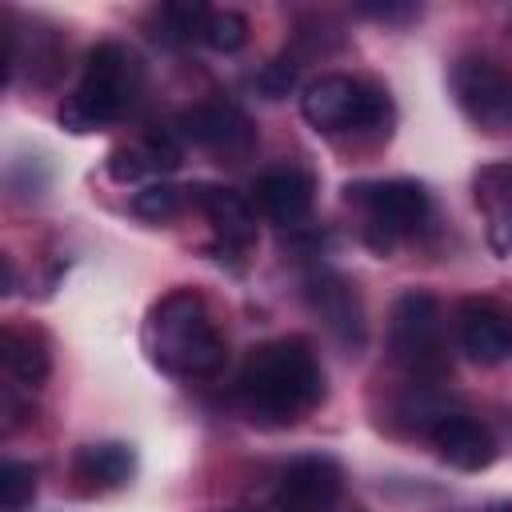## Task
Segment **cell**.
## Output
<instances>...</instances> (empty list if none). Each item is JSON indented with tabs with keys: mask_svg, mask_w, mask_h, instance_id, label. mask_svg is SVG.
Segmentation results:
<instances>
[{
	"mask_svg": "<svg viewBox=\"0 0 512 512\" xmlns=\"http://www.w3.org/2000/svg\"><path fill=\"white\" fill-rule=\"evenodd\" d=\"M388 352L392 360L420 384H436L448 376V344H444V308L432 292L408 288L392 304L388 320Z\"/></svg>",
	"mask_w": 512,
	"mask_h": 512,
	"instance_id": "cell-5",
	"label": "cell"
},
{
	"mask_svg": "<svg viewBox=\"0 0 512 512\" xmlns=\"http://www.w3.org/2000/svg\"><path fill=\"white\" fill-rule=\"evenodd\" d=\"M180 160H184L180 140H176L172 132L152 128V132H144L140 140L120 144V148L108 152V176L120 180V184H140V180H152V176H160V172L180 168Z\"/></svg>",
	"mask_w": 512,
	"mask_h": 512,
	"instance_id": "cell-14",
	"label": "cell"
},
{
	"mask_svg": "<svg viewBox=\"0 0 512 512\" xmlns=\"http://www.w3.org/2000/svg\"><path fill=\"white\" fill-rule=\"evenodd\" d=\"M236 400L252 424L288 428L324 400V368L308 340L280 336L256 344L236 376Z\"/></svg>",
	"mask_w": 512,
	"mask_h": 512,
	"instance_id": "cell-1",
	"label": "cell"
},
{
	"mask_svg": "<svg viewBox=\"0 0 512 512\" xmlns=\"http://www.w3.org/2000/svg\"><path fill=\"white\" fill-rule=\"evenodd\" d=\"M428 436H432L436 456H440L444 464L460 468V472H480V468H488V464L496 460V440H492V432H488L480 420H472V416L448 412Z\"/></svg>",
	"mask_w": 512,
	"mask_h": 512,
	"instance_id": "cell-15",
	"label": "cell"
},
{
	"mask_svg": "<svg viewBox=\"0 0 512 512\" xmlns=\"http://www.w3.org/2000/svg\"><path fill=\"white\" fill-rule=\"evenodd\" d=\"M224 512H272V508H260V504H240V508H224Z\"/></svg>",
	"mask_w": 512,
	"mask_h": 512,
	"instance_id": "cell-26",
	"label": "cell"
},
{
	"mask_svg": "<svg viewBox=\"0 0 512 512\" xmlns=\"http://www.w3.org/2000/svg\"><path fill=\"white\" fill-rule=\"evenodd\" d=\"M456 340L460 352L476 364H500L512 356V308L488 300V296H468L456 308Z\"/></svg>",
	"mask_w": 512,
	"mask_h": 512,
	"instance_id": "cell-11",
	"label": "cell"
},
{
	"mask_svg": "<svg viewBox=\"0 0 512 512\" xmlns=\"http://www.w3.org/2000/svg\"><path fill=\"white\" fill-rule=\"evenodd\" d=\"M356 12L360 16H372V20H412L416 16V4H360Z\"/></svg>",
	"mask_w": 512,
	"mask_h": 512,
	"instance_id": "cell-24",
	"label": "cell"
},
{
	"mask_svg": "<svg viewBox=\"0 0 512 512\" xmlns=\"http://www.w3.org/2000/svg\"><path fill=\"white\" fill-rule=\"evenodd\" d=\"M344 200L364 212V240L372 252L388 256L396 240L416 236L432 216V196L416 180H364L348 184Z\"/></svg>",
	"mask_w": 512,
	"mask_h": 512,
	"instance_id": "cell-6",
	"label": "cell"
},
{
	"mask_svg": "<svg viewBox=\"0 0 512 512\" xmlns=\"http://www.w3.org/2000/svg\"><path fill=\"white\" fill-rule=\"evenodd\" d=\"M252 200L256 208L276 224V228H300L312 212V200H316V184L304 168L296 164H280V168H268L256 188H252Z\"/></svg>",
	"mask_w": 512,
	"mask_h": 512,
	"instance_id": "cell-12",
	"label": "cell"
},
{
	"mask_svg": "<svg viewBox=\"0 0 512 512\" xmlns=\"http://www.w3.org/2000/svg\"><path fill=\"white\" fill-rule=\"evenodd\" d=\"M144 352L152 356L156 368H164L168 376H184V380L220 372L228 356L224 336L204 296L192 288H176L152 304L144 320Z\"/></svg>",
	"mask_w": 512,
	"mask_h": 512,
	"instance_id": "cell-2",
	"label": "cell"
},
{
	"mask_svg": "<svg viewBox=\"0 0 512 512\" xmlns=\"http://www.w3.org/2000/svg\"><path fill=\"white\" fill-rule=\"evenodd\" d=\"M140 88H144L140 56L120 40H104L88 52L80 84L60 100L56 120H60V128H68L76 136L100 132L108 124H116L136 104Z\"/></svg>",
	"mask_w": 512,
	"mask_h": 512,
	"instance_id": "cell-3",
	"label": "cell"
},
{
	"mask_svg": "<svg viewBox=\"0 0 512 512\" xmlns=\"http://www.w3.org/2000/svg\"><path fill=\"white\" fill-rule=\"evenodd\" d=\"M200 40L208 48H216V52H240L248 44V20L240 12H232V8H208Z\"/></svg>",
	"mask_w": 512,
	"mask_h": 512,
	"instance_id": "cell-20",
	"label": "cell"
},
{
	"mask_svg": "<svg viewBox=\"0 0 512 512\" xmlns=\"http://www.w3.org/2000/svg\"><path fill=\"white\" fill-rule=\"evenodd\" d=\"M304 300L312 308V316H320V324L328 328V336L348 348L360 352L368 340V324H364V304L356 284H348L340 272L332 268H316L304 276Z\"/></svg>",
	"mask_w": 512,
	"mask_h": 512,
	"instance_id": "cell-9",
	"label": "cell"
},
{
	"mask_svg": "<svg viewBox=\"0 0 512 512\" xmlns=\"http://www.w3.org/2000/svg\"><path fill=\"white\" fill-rule=\"evenodd\" d=\"M180 140H192L196 148L236 164L256 148V128L232 100H204L180 116Z\"/></svg>",
	"mask_w": 512,
	"mask_h": 512,
	"instance_id": "cell-8",
	"label": "cell"
},
{
	"mask_svg": "<svg viewBox=\"0 0 512 512\" xmlns=\"http://www.w3.org/2000/svg\"><path fill=\"white\" fill-rule=\"evenodd\" d=\"M324 512H364V508H360V504H344V500H336V504L324 508Z\"/></svg>",
	"mask_w": 512,
	"mask_h": 512,
	"instance_id": "cell-25",
	"label": "cell"
},
{
	"mask_svg": "<svg viewBox=\"0 0 512 512\" xmlns=\"http://www.w3.org/2000/svg\"><path fill=\"white\" fill-rule=\"evenodd\" d=\"M180 188H172V184H144L136 196H132V212L136 216H144V220H152V224H164V220H172L176 212H180Z\"/></svg>",
	"mask_w": 512,
	"mask_h": 512,
	"instance_id": "cell-22",
	"label": "cell"
},
{
	"mask_svg": "<svg viewBox=\"0 0 512 512\" xmlns=\"http://www.w3.org/2000/svg\"><path fill=\"white\" fill-rule=\"evenodd\" d=\"M184 192L208 216V224H212V232H216L224 252H248L252 248V240H256V212H252V204L240 192L220 188V184H192Z\"/></svg>",
	"mask_w": 512,
	"mask_h": 512,
	"instance_id": "cell-13",
	"label": "cell"
},
{
	"mask_svg": "<svg viewBox=\"0 0 512 512\" xmlns=\"http://www.w3.org/2000/svg\"><path fill=\"white\" fill-rule=\"evenodd\" d=\"M204 16H208L204 4H160L152 8L148 24L160 44H188V40H200Z\"/></svg>",
	"mask_w": 512,
	"mask_h": 512,
	"instance_id": "cell-19",
	"label": "cell"
},
{
	"mask_svg": "<svg viewBox=\"0 0 512 512\" xmlns=\"http://www.w3.org/2000/svg\"><path fill=\"white\" fill-rule=\"evenodd\" d=\"M0 356H4V368L24 384V388H40L52 372V356H48V340L44 332L36 328H20V324H8L0 332Z\"/></svg>",
	"mask_w": 512,
	"mask_h": 512,
	"instance_id": "cell-18",
	"label": "cell"
},
{
	"mask_svg": "<svg viewBox=\"0 0 512 512\" xmlns=\"http://www.w3.org/2000/svg\"><path fill=\"white\" fill-rule=\"evenodd\" d=\"M300 112L316 132H388L392 124V100L380 84L324 72L304 84Z\"/></svg>",
	"mask_w": 512,
	"mask_h": 512,
	"instance_id": "cell-4",
	"label": "cell"
},
{
	"mask_svg": "<svg viewBox=\"0 0 512 512\" xmlns=\"http://www.w3.org/2000/svg\"><path fill=\"white\" fill-rule=\"evenodd\" d=\"M36 496V468L24 460L0 464V512H24Z\"/></svg>",
	"mask_w": 512,
	"mask_h": 512,
	"instance_id": "cell-21",
	"label": "cell"
},
{
	"mask_svg": "<svg viewBox=\"0 0 512 512\" xmlns=\"http://www.w3.org/2000/svg\"><path fill=\"white\" fill-rule=\"evenodd\" d=\"M136 472V452L132 444L120 440H100V444H84L72 456V480L84 496L92 492H112L120 484H128Z\"/></svg>",
	"mask_w": 512,
	"mask_h": 512,
	"instance_id": "cell-16",
	"label": "cell"
},
{
	"mask_svg": "<svg viewBox=\"0 0 512 512\" xmlns=\"http://www.w3.org/2000/svg\"><path fill=\"white\" fill-rule=\"evenodd\" d=\"M296 76H300L296 56H276V60H268V64L252 76V84H256V92H260L264 100H284V96L296 88Z\"/></svg>",
	"mask_w": 512,
	"mask_h": 512,
	"instance_id": "cell-23",
	"label": "cell"
},
{
	"mask_svg": "<svg viewBox=\"0 0 512 512\" xmlns=\"http://www.w3.org/2000/svg\"><path fill=\"white\" fill-rule=\"evenodd\" d=\"M340 492H344L340 464L332 456L308 452V456H296L280 472L272 512H324V508H332L340 500Z\"/></svg>",
	"mask_w": 512,
	"mask_h": 512,
	"instance_id": "cell-10",
	"label": "cell"
},
{
	"mask_svg": "<svg viewBox=\"0 0 512 512\" xmlns=\"http://www.w3.org/2000/svg\"><path fill=\"white\" fill-rule=\"evenodd\" d=\"M472 192L488 216V244L500 256H512V164H484L472 176Z\"/></svg>",
	"mask_w": 512,
	"mask_h": 512,
	"instance_id": "cell-17",
	"label": "cell"
},
{
	"mask_svg": "<svg viewBox=\"0 0 512 512\" xmlns=\"http://www.w3.org/2000/svg\"><path fill=\"white\" fill-rule=\"evenodd\" d=\"M452 100L484 132L512 128V72L488 56H460L452 64Z\"/></svg>",
	"mask_w": 512,
	"mask_h": 512,
	"instance_id": "cell-7",
	"label": "cell"
}]
</instances>
